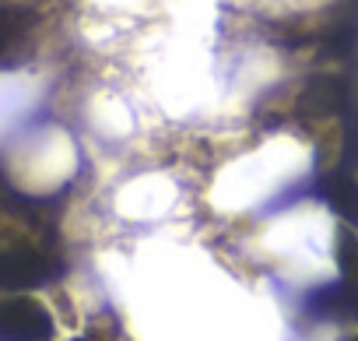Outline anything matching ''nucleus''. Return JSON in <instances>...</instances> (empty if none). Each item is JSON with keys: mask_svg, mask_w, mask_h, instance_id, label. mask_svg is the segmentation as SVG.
<instances>
[{"mask_svg": "<svg viewBox=\"0 0 358 341\" xmlns=\"http://www.w3.org/2000/svg\"><path fill=\"white\" fill-rule=\"evenodd\" d=\"M46 257L32 246V243H11L0 246V285L4 288H32L39 281H46Z\"/></svg>", "mask_w": 358, "mask_h": 341, "instance_id": "2", "label": "nucleus"}, {"mask_svg": "<svg viewBox=\"0 0 358 341\" xmlns=\"http://www.w3.org/2000/svg\"><path fill=\"white\" fill-rule=\"evenodd\" d=\"M320 194L348 225H358V180L348 169H330V173H323Z\"/></svg>", "mask_w": 358, "mask_h": 341, "instance_id": "4", "label": "nucleus"}, {"mask_svg": "<svg viewBox=\"0 0 358 341\" xmlns=\"http://www.w3.org/2000/svg\"><path fill=\"white\" fill-rule=\"evenodd\" d=\"M299 109L313 120H330L348 109V88L337 74H313L299 95Z\"/></svg>", "mask_w": 358, "mask_h": 341, "instance_id": "3", "label": "nucleus"}, {"mask_svg": "<svg viewBox=\"0 0 358 341\" xmlns=\"http://www.w3.org/2000/svg\"><path fill=\"white\" fill-rule=\"evenodd\" d=\"M57 323L36 295L15 292L0 299V341H53Z\"/></svg>", "mask_w": 358, "mask_h": 341, "instance_id": "1", "label": "nucleus"}, {"mask_svg": "<svg viewBox=\"0 0 358 341\" xmlns=\"http://www.w3.org/2000/svg\"><path fill=\"white\" fill-rule=\"evenodd\" d=\"M355 320H358V309H355Z\"/></svg>", "mask_w": 358, "mask_h": 341, "instance_id": "9", "label": "nucleus"}, {"mask_svg": "<svg viewBox=\"0 0 358 341\" xmlns=\"http://www.w3.org/2000/svg\"><path fill=\"white\" fill-rule=\"evenodd\" d=\"M344 341H358V334H348V337H344Z\"/></svg>", "mask_w": 358, "mask_h": 341, "instance_id": "7", "label": "nucleus"}, {"mask_svg": "<svg viewBox=\"0 0 358 341\" xmlns=\"http://www.w3.org/2000/svg\"><path fill=\"white\" fill-rule=\"evenodd\" d=\"M11 32H15V15H11V11H0V50L8 46Z\"/></svg>", "mask_w": 358, "mask_h": 341, "instance_id": "6", "label": "nucleus"}, {"mask_svg": "<svg viewBox=\"0 0 358 341\" xmlns=\"http://www.w3.org/2000/svg\"><path fill=\"white\" fill-rule=\"evenodd\" d=\"M337 267L348 285H358V232L351 229L337 232Z\"/></svg>", "mask_w": 358, "mask_h": 341, "instance_id": "5", "label": "nucleus"}, {"mask_svg": "<svg viewBox=\"0 0 358 341\" xmlns=\"http://www.w3.org/2000/svg\"><path fill=\"white\" fill-rule=\"evenodd\" d=\"M78 341H92V337H78Z\"/></svg>", "mask_w": 358, "mask_h": 341, "instance_id": "8", "label": "nucleus"}]
</instances>
